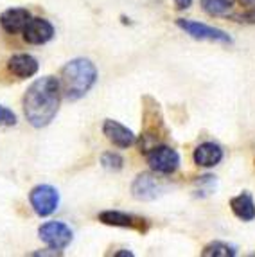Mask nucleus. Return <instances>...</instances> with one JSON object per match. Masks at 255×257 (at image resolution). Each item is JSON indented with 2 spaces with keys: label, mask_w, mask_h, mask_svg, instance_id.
<instances>
[{
  "label": "nucleus",
  "mask_w": 255,
  "mask_h": 257,
  "mask_svg": "<svg viewBox=\"0 0 255 257\" xmlns=\"http://www.w3.org/2000/svg\"><path fill=\"white\" fill-rule=\"evenodd\" d=\"M232 212L242 221H251L255 218V202L250 193H241L230 200Z\"/></svg>",
  "instance_id": "obj_15"
},
{
  "label": "nucleus",
  "mask_w": 255,
  "mask_h": 257,
  "mask_svg": "<svg viewBox=\"0 0 255 257\" xmlns=\"http://www.w3.org/2000/svg\"><path fill=\"white\" fill-rule=\"evenodd\" d=\"M194 164L200 167H214L221 162L223 159V150L216 142H203L194 150Z\"/></svg>",
  "instance_id": "obj_14"
},
{
  "label": "nucleus",
  "mask_w": 255,
  "mask_h": 257,
  "mask_svg": "<svg viewBox=\"0 0 255 257\" xmlns=\"http://www.w3.org/2000/svg\"><path fill=\"white\" fill-rule=\"evenodd\" d=\"M29 202L38 216H51L52 212H56V209L60 205V194H58V191L52 185L42 184L36 185L31 191Z\"/></svg>",
  "instance_id": "obj_7"
},
{
  "label": "nucleus",
  "mask_w": 255,
  "mask_h": 257,
  "mask_svg": "<svg viewBox=\"0 0 255 257\" xmlns=\"http://www.w3.org/2000/svg\"><path fill=\"white\" fill-rule=\"evenodd\" d=\"M38 234H40V239L43 243L51 246L54 250H63L67 248L70 241L74 237V232L72 228L65 225L63 221H49V223H43L42 227L38 228Z\"/></svg>",
  "instance_id": "obj_6"
},
{
  "label": "nucleus",
  "mask_w": 255,
  "mask_h": 257,
  "mask_svg": "<svg viewBox=\"0 0 255 257\" xmlns=\"http://www.w3.org/2000/svg\"><path fill=\"white\" fill-rule=\"evenodd\" d=\"M235 0H200L201 9L210 17H221L234 8Z\"/></svg>",
  "instance_id": "obj_16"
},
{
  "label": "nucleus",
  "mask_w": 255,
  "mask_h": 257,
  "mask_svg": "<svg viewBox=\"0 0 255 257\" xmlns=\"http://www.w3.org/2000/svg\"><path fill=\"white\" fill-rule=\"evenodd\" d=\"M101 164L104 169L108 171H120L124 167V160L119 153H113V151H106V153H102L101 157Z\"/></svg>",
  "instance_id": "obj_18"
},
{
  "label": "nucleus",
  "mask_w": 255,
  "mask_h": 257,
  "mask_svg": "<svg viewBox=\"0 0 255 257\" xmlns=\"http://www.w3.org/2000/svg\"><path fill=\"white\" fill-rule=\"evenodd\" d=\"M15 124H17V115H15V111L9 110L8 106H2V104H0V126L9 128V126H15Z\"/></svg>",
  "instance_id": "obj_20"
},
{
  "label": "nucleus",
  "mask_w": 255,
  "mask_h": 257,
  "mask_svg": "<svg viewBox=\"0 0 255 257\" xmlns=\"http://www.w3.org/2000/svg\"><path fill=\"white\" fill-rule=\"evenodd\" d=\"M192 4V0H175V6L176 9H180V11H183V9H189Z\"/></svg>",
  "instance_id": "obj_21"
},
{
  "label": "nucleus",
  "mask_w": 255,
  "mask_h": 257,
  "mask_svg": "<svg viewBox=\"0 0 255 257\" xmlns=\"http://www.w3.org/2000/svg\"><path fill=\"white\" fill-rule=\"evenodd\" d=\"M201 255H205V257H234V255H237V248L228 243H223V241H214V243L205 246Z\"/></svg>",
  "instance_id": "obj_17"
},
{
  "label": "nucleus",
  "mask_w": 255,
  "mask_h": 257,
  "mask_svg": "<svg viewBox=\"0 0 255 257\" xmlns=\"http://www.w3.org/2000/svg\"><path fill=\"white\" fill-rule=\"evenodd\" d=\"M97 81V69L86 58H76L61 69V94L68 101H77L90 92Z\"/></svg>",
  "instance_id": "obj_2"
},
{
  "label": "nucleus",
  "mask_w": 255,
  "mask_h": 257,
  "mask_svg": "<svg viewBox=\"0 0 255 257\" xmlns=\"http://www.w3.org/2000/svg\"><path fill=\"white\" fill-rule=\"evenodd\" d=\"M146 159H148L149 167L158 175H173L180 167V155L176 153V150L164 146V144L151 148L146 153Z\"/></svg>",
  "instance_id": "obj_5"
},
{
  "label": "nucleus",
  "mask_w": 255,
  "mask_h": 257,
  "mask_svg": "<svg viewBox=\"0 0 255 257\" xmlns=\"http://www.w3.org/2000/svg\"><path fill=\"white\" fill-rule=\"evenodd\" d=\"M38 60L31 54H13L8 60V70L20 79L33 77L38 72Z\"/></svg>",
  "instance_id": "obj_12"
},
{
  "label": "nucleus",
  "mask_w": 255,
  "mask_h": 257,
  "mask_svg": "<svg viewBox=\"0 0 255 257\" xmlns=\"http://www.w3.org/2000/svg\"><path fill=\"white\" fill-rule=\"evenodd\" d=\"M22 33H24V40L27 43H31V45H43V43L52 40L54 27L45 18H31Z\"/></svg>",
  "instance_id": "obj_10"
},
{
  "label": "nucleus",
  "mask_w": 255,
  "mask_h": 257,
  "mask_svg": "<svg viewBox=\"0 0 255 257\" xmlns=\"http://www.w3.org/2000/svg\"><path fill=\"white\" fill-rule=\"evenodd\" d=\"M61 103V85L52 76L40 77L24 95V113L34 128H45L52 122Z\"/></svg>",
  "instance_id": "obj_1"
},
{
  "label": "nucleus",
  "mask_w": 255,
  "mask_h": 257,
  "mask_svg": "<svg viewBox=\"0 0 255 257\" xmlns=\"http://www.w3.org/2000/svg\"><path fill=\"white\" fill-rule=\"evenodd\" d=\"M176 26H178L182 31H185V33H187L189 36H192L194 40H208V42L232 43V38L226 35L225 31L216 29V27H210V26H207V24H201V22L180 18V20H176Z\"/></svg>",
  "instance_id": "obj_8"
},
{
  "label": "nucleus",
  "mask_w": 255,
  "mask_h": 257,
  "mask_svg": "<svg viewBox=\"0 0 255 257\" xmlns=\"http://www.w3.org/2000/svg\"><path fill=\"white\" fill-rule=\"evenodd\" d=\"M167 182L155 176L153 173H141L132 184V194L139 202H153L167 191Z\"/></svg>",
  "instance_id": "obj_4"
},
{
  "label": "nucleus",
  "mask_w": 255,
  "mask_h": 257,
  "mask_svg": "<svg viewBox=\"0 0 255 257\" xmlns=\"http://www.w3.org/2000/svg\"><path fill=\"white\" fill-rule=\"evenodd\" d=\"M99 221L110 227L120 228H133V230L146 232L148 230V221L141 216L130 214V212H120V210H104L99 214Z\"/></svg>",
  "instance_id": "obj_9"
},
{
  "label": "nucleus",
  "mask_w": 255,
  "mask_h": 257,
  "mask_svg": "<svg viewBox=\"0 0 255 257\" xmlns=\"http://www.w3.org/2000/svg\"><path fill=\"white\" fill-rule=\"evenodd\" d=\"M198 184V194L200 196H208V194H212L216 191V176H210V175H205L200 176V180L196 182Z\"/></svg>",
  "instance_id": "obj_19"
},
{
  "label": "nucleus",
  "mask_w": 255,
  "mask_h": 257,
  "mask_svg": "<svg viewBox=\"0 0 255 257\" xmlns=\"http://www.w3.org/2000/svg\"><path fill=\"white\" fill-rule=\"evenodd\" d=\"M115 255H117V257H132L133 253L132 252H126V250H124V252H117Z\"/></svg>",
  "instance_id": "obj_23"
},
{
  "label": "nucleus",
  "mask_w": 255,
  "mask_h": 257,
  "mask_svg": "<svg viewBox=\"0 0 255 257\" xmlns=\"http://www.w3.org/2000/svg\"><path fill=\"white\" fill-rule=\"evenodd\" d=\"M29 20H31V13L24 8L8 9V11H4V13L0 15V26L9 35H17V33L24 31V27L27 26Z\"/></svg>",
  "instance_id": "obj_13"
},
{
  "label": "nucleus",
  "mask_w": 255,
  "mask_h": 257,
  "mask_svg": "<svg viewBox=\"0 0 255 257\" xmlns=\"http://www.w3.org/2000/svg\"><path fill=\"white\" fill-rule=\"evenodd\" d=\"M239 2H241V6H244L248 11H255V0H239Z\"/></svg>",
  "instance_id": "obj_22"
},
{
  "label": "nucleus",
  "mask_w": 255,
  "mask_h": 257,
  "mask_svg": "<svg viewBox=\"0 0 255 257\" xmlns=\"http://www.w3.org/2000/svg\"><path fill=\"white\" fill-rule=\"evenodd\" d=\"M142 137H141V151L148 153L151 148L162 144L166 137V126L164 117L158 103L153 97H144V113H142Z\"/></svg>",
  "instance_id": "obj_3"
},
{
  "label": "nucleus",
  "mask_w": 255,
  "mask_h": 257,
  "mask_svg": "<svg viewBox=\"0 0 255 257\" xmlns=\"http://www.w3.org/2000/svg\"><path fill=\"white\" fill-rule=\"evenodd\" d=\"M102 133H104L108 141L117 148H130V146H133L137 141L135 133H133L132 130L126 128L124 124H120V122H117V120H113V119L104 120Z\"/></svg>",
  "instance_id": "obj_11"
}]
</instances>
